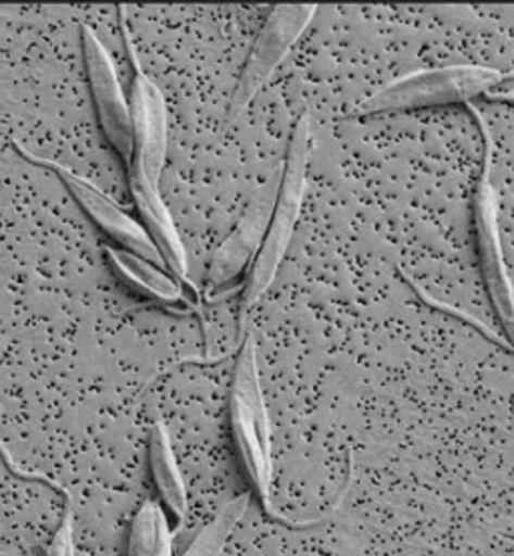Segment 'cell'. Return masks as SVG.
I'll return each mask as SVG.
<instances>
[{
  "label": "cell",
  "mask_w": 514,
  "mask_h": 556,
  "mask_svg": "<svg viewBox=\"0 0 514 556\" xmlns=\"http://www.w3.org/2000/svg\"><path fill=\"white\" fill-rule=\"evenodd\" d=\"M14 475H18V477H28L35 478V480H42V482H47V484H51L53 489L57 491L63 492V496L66 498V513L63 520H61V525H59V529L53 534V541L51 544L47 546V551H45V556H75V536H73V504H71V494L68 491H65L61 484H57L53 480H49V478L45 477V475H40V472H35V470H27V468H21V466H13Z\"/></svg>",
  "instance_id": "4fadbf2b"
},
{
  "label": "cell",
  "mask_w": 514,
  "mask_h": 556,
  "mask_svg": "<svg viewBox=\"0 0 514 556\" xmlns=\"http://www.w3.org/2000/svg\"><path fill=\"white\" fill-rule=\"evenodd\" d=\"M106 262L113 267V271L125 283H129L133 290L143 293L149 300L184 312H196L198 302H191L189 290L184 283L170 276L161 265L151 264L143 257L127 252L123 248L105 245Z\"/></svg>",
  "instance_id": "9c48e42d"
},
{
  "label": "cell",
  "mask_w": 514,
  "mask_h": 556,
  "mask_svg": "<svg viewBox=\"0 0 514 556\" xmlns=\"http://www.w3.org/2000/svg\"><path fill=\"white\" fill-rule=\"evenodd\" d=\"M251 494H239L225 503L220 513L199 530L193 543L189 544L181 556H222L225 544L238 529L239 522L246 517L250 508Z\"/></svg>",
  "instance_id": "7c38bea8"
},
{
  "label": "cell",
  "mask_w": 514,
  "mask_h": 556,
  "mask_svg": "<svg viewBox=\"0 0 514 556\" xmlns=\"http://www.w3.org/2000/svg\"><path fill=\"white\" fill-rule=\"evenodd\" d=\"M149 466L161 501L170 508L173 517L177 518V522L184 525L189 513L187 486L177 458L173 454L170 434L161 422L151 426L149 432Z\"/></svg>",
  "instance_id": "30bf717a"
},
{
  "label": "cell",
  "mask_w": 514,
  "mask_h": 556,
  "mask_svg": "<svg viewBox=\"0 0 514 556\" xmlns=\"http://www.w3.org/2000/svg\"><path fill=\"white\" fill-rule=\"evenodd\" d=\"M229 420H231L234 442H236L241 464L246 468L251 489L260 494L265 513L269 517L291 529H305V527L324 522L336 513L343 496L350 491L352 478H348L342 489V496L336 506H331V510L312 520H293V518L284 517L272 503L274 440H272V422H269V412H267L264 386H262V371L258 362V348L251 336H248L246 342L239 348L238 362L234 368L231 390H229Z\"/></svg>",
  "instance_id": "277c9868"
},
{
  "label": "cell",
  "mask_w": 514,
  "mask_h": 556,
  "mask_svg": "<svg viewBox=\"0 0 514 556\" xmlns=\"http://www.w3.org/2000/svg\"><path fill=\"white\" fill-rule=\"evenodd\" d=\"M80 45L87 79L91 87L92 103L97 109L101 129L105 132L106 141L117 151V155L129 169L135 157L131 106L121 89L115 66L111 63L105 45L91 27L80 28Z\"/></svg>",
  "instance_id": "5b68a950"
},
{
  "label": "cell",
  "mask_w": 514,
  "mask_h": 556,
  "mask_svg": "<svg viewBox=\"0 0 514 556\" xmlns=\"http://www.w3.org/2000/svg\"><path fill=\"white\" fill-rule=\"evenodd\" d=\"M23 155H27V160L37 163V165H45V167L53 169L59 175V179L65 184L68 193L79 203L80 210L87 213L92 222L97 224V227L101 231H105L109 238L117 241L123 250L135 253V255L143 257L147 262H151V264L163 265L158 248L149 238L146 227L123 212L120 205L106 198L103 191H99L87 179H83L77 173L66 169V167L54 163V161L30 155L28 151H23Z\"/></svg>",
  "instance_id": "52a82bcc"
},
{
  "label": "cell",
  "mask_w": 514,
  "mask_h": 556,
  "mask_svg": "<svg viewBox=\"0 0 514 556\" xmlns=\"http://www.w3.org/2000/svg\"><path fill=\"white\" fill-rule=\"evenodd\" d=\"M129 179H131V195L135 199L137 212L146 224L143 227L149 238L158 248L163 265L172 269L173 278L184 283L187 290H191L193 283L189 281V265H187L184 241L177 233V227L173 224L165 203L159 198L158 187L151 186L139 173L129 172Z\"/></svg>",
  "instance_id": "ba28073f"
},
{
  "label": "cell",
  "mask_w": 514,
  "mask_h": 556,
  "mask_svg": "<svg viewBox=\"0 0 514 556\" xmlns=\"http://www.w3.org/2000/svg\"><path fill=\"white\" fill-rule=\"evenodd\" d=\"M485 141L482 222L502 312L514 342V94L471 99Z\"/></svg>",
  "instance_id": "3957f363"
},
{
  "label": "cell",
  "mask_w": 514,
  "mask_h": 556,
  "mask_svg": "<svg viewBox=\"0 0 514 556\" xmlns=\"http://www.w3.org/2000/svg\"><path fill=\"white\" fill-rule=\"evenodd\" d=\"M127 51L131 53L133 66H135L131 91L135 157L129 172L139 173L151 186L158 187L163 165H165V155H167V109L158 85L143 75L129 37H127Z\"/></svg>",
  "instance_id": "8992f818"
},
{
  "label": "cell",
  "mask_w": 514,
  "mask_h": 556,
  "mask_svg": "<svg viewBox=\"0 0 514 556\" xmlns=\"http://www.w3.org/2000/svg\"><path fill=\"white\" fill-rule=\"evenodd\" d=\"M127 556H173L167 515L155 501H146L133 517Z\"/></svg>",
  "instance_id": "8fae6325"
},
{
  "label": "cell",
  "mask_w": 514,
  "mask_h": 556,
  "mask_svg": "<svg viewBox=\"0 0 514 556\" xmlns=\"http://www.w3.org/2000/svg\"><path fill=\"white\" fill-rule=\"evenodd\" d=\"M312 125L388 106L456 101L452 91L514 94V7H338L312 11Z\"/></svg>",
  "instance_id": "7a4b0ae2"
},
{
  "label": "cell",
  "mask_w": 514,
  "mask_h": 556,
  "mask_svg": "<svg viewBox=\"0 0 514 556\" xmlns=\"http://www.w3.org/2000/svg\"><path fill=\"white\" fill-rule=\"evenodd\" d=\"M482 160L471 101L310 125L305 151L308 167L352 203L418 292L511 340L488 257Z\"/></svg>",
  "instance_id": "6da1fadb"
}]
</instances>
